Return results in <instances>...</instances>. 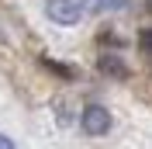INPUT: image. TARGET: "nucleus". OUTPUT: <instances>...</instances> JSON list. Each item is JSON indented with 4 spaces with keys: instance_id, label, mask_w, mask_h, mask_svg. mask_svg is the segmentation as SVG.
I'll return each instance as SVG.
<instances>
[{
    "instance_id": "1",
    "label": "nucleus",
    "mask_w": 152,
    "mask_h": 149,
    "mask_svg": "<svg viewBox=\"0 0 152 149\" xmlns=\"http://www.w3.org/2000/svg\"><path fill=\"white\" fill-rule=\"evenodd\" d=\"M80 125H83L86 135H104V132L111 128V111L100 108V104H90L83 111V118H80Z\"/></svg>"
},
{
    "instance_id": "2",
    "label": "nucleus",
    "mask_w": 152,
    "mask_h": 149,
    "mask_svg": "<svg viewBox=\"0 0 152 149\" xmlns=\"http://www.w3.org/2000/svg\"><path fill=\"white\" fill-rule=\"evenodd\" d=\"M45 14L56 21V24H76V21H80L76 0H45Z\"/></svg>"
},
{
    "instance_id": "3",
    "label": "nucleus",
    "mask_w": 152,
    "mask_h": 149,
    "mask_svg": "<svg viewBox=\"0 0 152 149\" xmlns=\"http://www.w3.org/2000/svg\"><path fill=\"white\" fill-rule=\"evenodd\" d=\"M100 73H107V76H118V80H124V76H128V66H124L118 56H100Z\"/></svg>"
},
{
    "instance_id": "4",
    "label": "nucleus",
    "mask_w": 152,
    "mask_h": 149,
    "mask_svg": "<svg viewBox=\"0 0 152 149\" xmlns=\"http://www.w3.org/2000/svg\"><path fill=\"white\" fill-rule=\"evenodd\" d=\"M76 7H90V10H104V0H76Z\"/></svg>"
},
{
    "instance_id": "5",
    "label": "nucleus",
    "mask_w": 152,
    "mask_h": 149,
    "mask_svg": "<svg viewBox=\"0 0 152 149\" xmlns=\"http://www.w3.org/2000/svg\"><path fill=\"white\" fill-rule=\"evenodd\" d=\"M118 7H128V0H104V10H118Z\"/></svg>"
},
{
    "instance_id": "6",
    "label": "nucleus",
    "mask_w": 152,
    "mask_h": 149,
    "mask_svg": "<svg viewBox=\"0 0 152 149\" xmlns=\"http://www.w3.org/2000/svg\"><path fill=\"white\" fill-rule=\"evenodd\" d=\"M0 149H14V142H10L7 135H0Z\"/></svg>"
}]
</instances>
